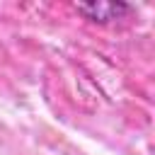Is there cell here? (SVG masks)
I'll use <instances>...</instances> for the list:
<instances>
[{
    "mask_svg": "<svg viewBox=\"0 0 155 155\" xmlns=\"http://www.w3.org/2000/svg\"><path fill=\"white\" fill-rule=\"evenodd\" d=\"M78 12L82 17H87L90 22H114L121 19L124 15L131 12V5L126 2H87V5H78Z\"/></svg>",
    "mask_w": 155,
    "mask_h": 155,
    "instance_id": "obj_1",
    "label": "cell"
}]
</instances>
